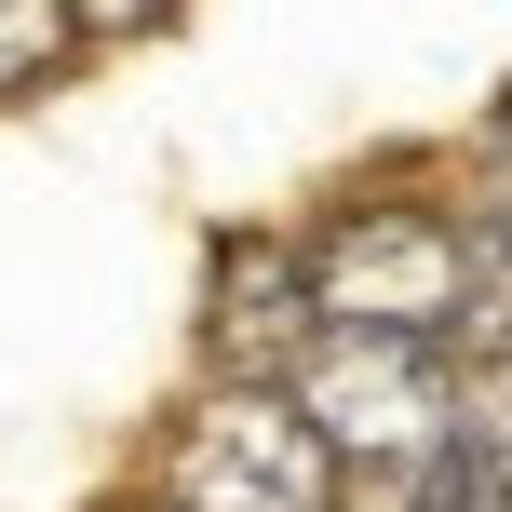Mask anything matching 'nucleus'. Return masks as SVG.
<instances>
[{
  "mask_svg": "<svg viewBox=\"0 0 512 512\" xmlns=\"http://www.w3.org/2000/svg\"><path fill=\"white\" fill-rule=\"evenodd\" d=\"M472 162H486V189H472V203H486L499 230H512V95L486 108V135H472Z\"/></svg>",
  "mask_w": 512,
  "mask_h": 512,
  "instance_id": "obj_7",
  "label": "nucleus"
},
{
  "mask_svg": "<svg viewBox=\"0 0 512 512\" xmlns=\"http://www.w3.org/2000/svg\"><path fill=\"white\" fill-rule=\"evenodd\" d=\"M95 54V27H81V0H0V108L54 95V81Z\"/></svg>",
  "mask_w": 512,
  "mask_h": 512,
  "instance_id": "obj_5",
  "label": "nucleus"
},
{
  "mask_svg": "<svg viewBox=\"0 0 512 512\" xmlns=\"http://www.w3.org/2000/svg\"><path fill=\"white\" fill-rule=\"evenodd\" d=\"M283 391L310 405V432L337 445V472H418L445 432H459V391L472 364L445 351V337H391V324H324L297 364H283Z\"/></svg>",
  "mask_w": 512,
  "mask_h": 512,
  "instance_id": "obj_3",
  "label": "nucleus"
},
{
  "mask_svg": "<svg viewBox=\"0 0 512 512\" xmlns=\"http://www.w3.org/2000/svg\"><path fill=\"white\" fill-rule=\"evenodd\" d=\"M391 512H512V472L486 459V432L459 418V432H445L418 472H391Z\"/></svg>",
  "mask_w": 512,
  "mask_h": 512,
  "instance_id": "obj_6",
  "label": "nucleus"
},
{
  "mask_svg": "<svg viewBox=\"0 0 512 512\" xmlns=\"http://www.w3.org/2000/svg\"><path fill=\"white\" fill-rule=\"evenodd\" d=\"M324 337L297 230H216L203 243V378H283Z\"/></svg>",
  "mask_w": 512,
  "mask_h": 512,
  "instance_id": "obj_4",
  "label": "nucleus"
},
{
  "mask_svg": "<svg viewBox=\"0 0 512 512\" xmlns=\"http://www.w3.org/2000/svg\"><path fill=\"white\" fill-rule=\"evenodd\" d=\"M149 486L176 512H337L351 472L283 378H203L176 405V432L149 445Z\"/></svg>",
  "mask_w": 512,
  "mask_h": 512,
  "instance_id": "obj_2",
  "label": "nucleus"
},
{
  "mask_svg": "<svg viewBox=\"0 0 512 512\" xmlns=\"http://www.w3.org/2000/svg\"><path fill=\"white\" fill-rule=\"evenodd\" d=\"M189 0H81V27H95V41H149V27H176Z\"/></svg>",
  "mask_w": 512,
  "mask_h": 512,
  "instance_id": "obj_8",
  "label": "nucleus"
},
{
  "mask_svg": "<svg viewBox=\"0 0 512 512\" xmlns=\"http://www.w3.org/2000/svg\"><path fill=\"white\" fill-rule=\"evenodd\" d=\"M297 243H310L324 324H391V337H445V351H459V324H472V203L337 189Z\"/></svg>",
  "mask_w": 512,
  "mask_h": 512,
  "instance_id": "obj_1",
  "label": "nucleus"
}]
</instances>
